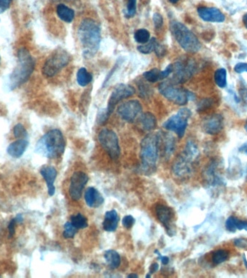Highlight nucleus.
Instances as JSON below:
<instances>
[{"label":"nucleus","instance_id":"nucleus-1","mask_svg":"<svg viewBox=\"0 0 247 278\" xmlns=\"http://www.w3.org/2000/svg\"><path fill=\"white\" fill-rule=\"evenodd\" d=\"M79 40L85 58H92L98 52L101 44V29L95 20L85 19L82 20L78 28Z\"/></svg>","mask_w":247,"mask_h":278},{"label":"nucleus","instance_id":"nucleus-2","mask_svg":"<svg viewBox=\"0 0 247 278\" xmlns=\"http://www.w3.org/2000/svg\"><path fill=\"white\" fill-rule=\"evenodd\" d=\"M66 141L59 130L53 129L45 134L36 146V152L49 159L62 156L65 149Z\"/></svg>","mask_w":247,"mask_h":278},{"label":"nucleus","instance_id":"nucleus-3","mask_svg":"<svg viewBox=\"0 0 247 278\" xmlns=\"http://www.w3.org/2000/svg\"><path fill=\"white\" fill-rule=\"evenodd\" d=\"M159 136L151 134L145 137L140 144L141 170L145 175L152 174L156 170L159 154Z\"/></svg>","mask_w":247,"mask_h":278},{"label":"nucleus","instance_id":"nucleus-4","mask_svg":"<svg viewBox=\"0 0 247 278\" xmlns=\"http://www.w3.org/2000/svg\"><path fill=\"white\" fill-rule=\"evenodd\" d=\"M19 62L10 76L12 89L19 87L26 82L34 72L35 61L28 50L22 48L18 53Z\"/></svg>","mask_w":247,"mask_h":278},{"label":"nucleus","instance_id":"nucleus-5","mask_svg":"<svg viewBox=\"0 0 247 278\" xmlns=\"http://www.w3.org/2000/svg\"><path fill=\"white\" fill-rule=\"evenodd\" d=\"M170 28L175 40L186 52L196 53L200 50L201 44L198 39L183 23L172 21Z\"/></svg>","mask_w":247,"mask_h":278},{"label":"nucleus","instance_id":"nucleus-6","mask_svg":"<svg viewBox=\"0 0 247 278\" xmlns=\"http://www.w3.org/2000/svg\"><path fill=\"white\" fill-rule=\"evenodd\" d=\"M71 59V55L67 51L62 48H58L45 61L42 68V73L46 78L55 77L70 63Z\"/></svg>","mask_w":247,"mask_h":278},{"label":"nucleus","instance_id":"nucleus-7","mask_svg":"<svg viewBox=\"0 0 247 278\" xmlns=\"http://www.w3.org/2000/svg\"><path fill=\"white\" fill-rule=\"evenodd\" d=\"M198 156V149L195 143L188 141L182 155L175 161L172 170L175 176L185 177L191 173V162Z\"/></svg>","mask_w":247,"mask_h":278},{"label":"nucleus","instance_id":"nucleus-8","mask_svg":"<svg viewBox=\"0 0 247 278\" xmlns=\"http://www.w3.org/2000/svg\"><path fill=\"white\" fill-rule=\"evenodd\" d=\"M158 90L165 98L178 105H185L189 100L194 99L193 93L176 87L171 82L164 81L160 83Z\"/></svg>","mask_w":247,"mask_h":278},{"label":"nucleus","instance_id":"nucleus-9","mask_svg":"<svg viewBox=\"0 0 247 278\" xmlns=\"http://www.w3.org/2000/svg\"><path fill=\"white\" fill-rule=\"evenodd\" d=\"M197 70L196 62L190 58H183L173 64L171 83L182 84L188 81Z\"/></svg>","mask_w":247,"mask_h":278},{"label":"nucleus","instance_id":"nucleus-10","mask_svg":"<svg viewBox=\"0 0 247 278\" xmlns=\"http://www.w3.org/2000/svg\"><path fill=\"white\" fill-rule=\"evenodd\" d=\"M191 116L190 109L182 108L174 116L170 117L164 122L163 127L168 131L176 134L179 139L183 138L188 125V120Z\"/></svg>","mask_w":247,"mask_h":278},{"label":"nucleus","instance_id":"nucleus-11","mask_svg":"<svg viewBox=\"0 0 247 278\" xmlns=\"http://www.w3.org/2000/svg\"><path fill=\"white\" fill-rule=\"evenodd\" d=\"M98 139L100 144L112 159L116 160L119 159L120 147L119 139L114 131L107 128L101 130L98 134Z\"/></svg>","mask_w":247,"mask_h":278},{"label":"nucleus","instance_id":"nucleus-12","mask_svg":"<svg viewBox=\"0 0 247 278\" xmlns=\"http://www.w3.org/2000/svg\"><path fill=\"white\" fill-rule=\"evenodd\" d=\"M155 213L158 220L166 229L167 234L169 236H174L176 229L174 224L175 213L173 209L164 204H158L155 207Z\"/></svg>","mask_w":247,"mask_h":278},{"label":"nucleus","instance_id":"nucleus-13","mask_svg":"<svg viewBox=\"0 0 247 278\" xmlns=\"http://www.w3.org/2000/svg\"><path fill=\"white\" fill-rule=\"evenodd\" d=\"M135 94V89L130 85L120 83L118 84L114 89L108 102L107 110L109 114L112 115L118 103L120 102L124 99L129 98Z\"/></svg>","mask_w":247,"mask_h":278},{"label":"nucleus","instance_id":"nucleus-14","mask_svg":"<svg viewBox=\"0 0 247 278\" xmlns=\"http://www.w3.org/2000/svg\"><path fill=\"white\" fill-rule=\"evenodd\" d=\"M88 180L89 177L83 172L78 171L73 173L70 179V188H69V194L73 201H78L80 199L84 187L87 184Z\"/></svg>","mask_w":247,"mask_h":278},{"label":"nucleus","instance_id":"nucleus-15","mask_svg":"<svg viewBox=\"0 0 247 278\" xmlns=\"http://www.w3.org/2000/svg\"><path fill=\"white\" fill-rule=\"evenodd\" d=\"M141 112V104L137 100H130L126 101L121 104L117 110L119 116L127 122H133Z\"/></svg>","mask_w":247,"mask_h":278},{"label":"nucleus","instance_id":"nucleus-16","mask_svg":"<svg viewBox=\"0 0 247 278\" xmlns=\"http://www.w3.org/2000/svg\"><path fill=\"white\" fill-rule=\"evenodd\" d=\"M197 13L202 20L210 23H223L225 20L224 13L216 7H200Z\"/></svg>","mask_w":247,"mask_h":278},{"label":"nucleus","instance_id":"nucleus-17","mask_svg":"<svg viewBox=\"0 0 247 278\" xmlns=\"http://www.w3.org/2000/svg\"><path fill=\"white\" fill-rule=\"evenodd\" d=\"M224 117L219 114L212 115L205 119L203 128L205 132L210 135H215L221 132L224 128Z\"/></svg>","mask_w":247,"mask_h":278},{"label":"nucleus","instance_id":"nucleus-18","mask_svg":"<svg viewBox=\"0 0 247 278\" xmlns=\"http://www.w3.org/2000/svg\"><path fill=\"white\" fill-rule=\"evenodd\" d=\"M40 173L47 185L48 194L50 197H53L56 191L55 186V180L57 176L56 168L53 166H43L40 170Z\"/></svg>","mask_w":247,"mask_h":278},{"label":"nucleus","instance_id":"nucleus-19","mask_svg":"<svg viewBox=\"0 0 247 278\" xmlns=\"http://www.w3.org/2000/svg\"><path fill=\"white\" fill-rule=\"evenodd\" d=\"M85 200L87 205L91 208H98L104 202L103 196L94 187H89L85 193Z\"/></svg>","mask_w":247,"mask_h":278},{"label":"nucleus","instance_id":"nucleus-20","mask_svg":"<svg viewBox=\"0 0 247 278\" xmlns=\"http://www.w3.org/2000/svg\"><path fill=\"white\" fill-rule=\"evenodd\" d=\"M158 136H159L160 151L162 149L164 156L169 158L174 152L175 145H176L175 139L173 136L164 133H158Z\"/></svg>","mask_w":247,"mask_h":278},{"label":"nucleus","instance_id":"nucleus-21","mask_svg":"<svg viewBox=\"0 0 247 278\" xmlns=\"http://www.w3.org/2000/svg\"><path fill=\"white\" fill-rule=\"evenodd\" d=\"M28 140L23 139H18L16 141L13 142L9 145L7 149V152L10 157L13 158H20L25 153L28 148Z\"/></svg>","mask_w":247,"mask_h":278},{"label":"nucleus","instance_id":"nucleus-22","mask_svg":"<svg viewBox=\"0 0 247 278\" xmlns=\"http://www.w3.org/2000/svg\"><path fill=\"white\" fill-rule=\"evenodd\" d=\"M119 217L114 209L108 211L105 214L104 220L103 222V228L104 231L114 232L116 231L119 224Z\"/></svg>","mask_w":247,"mask_h":278},{"label":"nucleus","instance_id":"nucleus-23","mask_svg":"<svg viewBox=\"0 0 247 278\" xmlns=\"http://www.w3.org/2000/svg\"><path fill=\"white\" fill-rule=\"evenodd\" d=\"M57 13L58 17L66 23H71L74 20V10L67 7L65 4H58L57 7Z\"/></svg>","mask_w":247,"mask_h":278},{"label":"nucleus","instance_id":"nucleus-24","mask_svg":"<svg viewBox=\"0 0 247 278\" xmlns=\"http://www.w3.org/2000/svg\"><path fill=\"white\" fill-rule=\"evenodd\" d=\"M104 258L106 264L112 270L118 268L121 264V257L119 254L113 249H109L104 253Z\"/></svg>","mask_w":247,"mask_h":278},{"label":"nucleus","instance_id":"nucleus-25","mask_svg":"<svg viewBox=\"0 0 247 278\" xmlns=\"http://www.w3.org/2000/svg\"><path fill=\"white\" fill-rule=\"evenodd\" d=\"M140 120L143 129L145 131H151L156 128V118L151 113H145L142 115Z\"/></svg>","mask_w":247,"mask_h":278},{"label":"nucleus","instance_id":"nucleus-26","mask_svg":"<svg viewBox=\"0 0 247 278\" xmlns=\"http://www.w3.org/2000/svg\"><path fill=\"white\" fill-rule=\"evenodd\" d=\"M93 76L85 68H81L77 73V81L81 86H88L92 81Z\"/></svg>","mask_w":247,"mask_h":278},{"label":"nucleus","instance_id":"nucleus-27","mask_svg":"<svg viewBox=\"0 0 247 278\" xmlns=\"http://www.w3.org/2000/svg\"><path fill=\"white\" fill-rule=\"evenodd\" d=\"M215 83L220 88H225L227 84V72L225 68H219L214 75Z\"/></svg>","mask_w":247,"mask_h":278},{"label":"nucleus","instance_id":"nucleus-28","mask_svg":"<svg viewBox=\"0 0 247 278\" xmlns=\"http://www.w3.org/2000/svg\"><path fill=\"white\" fill-rule=\"evenodd\" d=\"M72 224L78 229H84L88 226V219L82 214H76L70 218Z\"/></svg>","mask_w":247,"mask_h":278},{"label":"nucleus","instance_id":"nucleus-29","mask_svg":"<svg viewBox=\"0 0 247 278\" xmlns=\"http://www.w3.org/2000/svg\"><path fill=\"white\" fill-rule=\"evenodd\" d=\"M158 43L156 39H151L148 42L139 46L138 47H137V50H138L140 53L145 54V55L151 53V52L155 51V47H156Z\"/></svg>","mask_w":247,"mask_h":278},{"label":"nucleus","instance_id":"nucleus-30","mask_svg":"<svg viewBox=\"0 0 247 278\" xmlns=\"http://www.w3.org/2000/svg\"><path fill=\"white\" fill-rule=\"evenodd\" d=\"M134 39L139 44H144L151 40V34L148 30L142 28L134 33Z\"/></svg>","mask_w":247,"mask_h":278},{"label":"nucleus","instance_id":"nucleus-31","mask_svg":"<svg viewBox=\"0 0 247 278\" xmlns=\"http://www.w3.org/2000/svg\"><path fill=\"white\" fill-rule=\"evenodd\" d=\"M161 70H158V68H153V69L145 72L143 73V77L148 81L155 83L161 80Z\"/></svg>","mask_w":247,"mask_h":278},{"label":"nucleus","instance_id":"nucleus-32","mask_svg":"<svg viewBox=\"0 0 247 278\" xmlns=\"http://www.w3.org/2000/svg\"><path fill=\"white\" fill-rule=\"evenodd\" d=\"M228 257L229 254L227 251L220 249V250L216 251L212 255V262H213V264L218 265V264H221V263L227 261L228 258Z\"/></svg>","mask_w":247,"mask_h":278},{"label":"nucleus","instance_id":"nucleus-33","mask_svg":"<svg viewBox=\"0 0 247 278\" xmlns=\"http://www.w3.org/2000/svg\"><path fill=\"white\" fill-rule=\"evenodd\" d=\"M77 229L72 224L71 222H67L64 224L63 236L64 238H73L77 233Z\"/></svg>","mask_w":247,"mask_h":278},{"label":"nucleus","instance_id":"nucleus-34","mask_svg":"<svg viewBox=\"0 0 247 278\" xmlns=\"http://www.w3.org/2000/svg\"><path fill=\"white\" fill-rule=\"evenodd\" d=\"M13 134L18 139H23L28 137V132L21 123L17 124L13 128Z\"/></svg>","mask_w":247,"mask_h":278},{"label":"nucleus","instance_id":"nucleus-35","mask_svg":"<svg viewBox=\"0 0 247 278\" xmlns=\"http://www.w3.org/2000/svg\"><path fill=\"white\" fill-rule=\"evenodd\" d=\"M111 115L108 112L107 109H101L98 111V115H97L96 122L98 125H103L107 122L108 119Z\"/></svg>","mask_w":247,"mask_h":278},{"label":"nucleus","instance_id":"nucleus-36","mask_svg":"<svg viewBox=\"0 0 247 278\" xmlns=\"http://www.w3.org/2000/svg\"><path fill=\"white\" fill-rule=\"evenodd\" d=\"M136 14V0H127L125 16L127 18L134 17Z\"/></svg>","mask_w":247,"mask_h":278},{"label":"nucleus","instance_id":"nucleus-37","mask_svg":"<svg viewBox=\"0 0 247 278\" xmlns=\"http://www.w3.org/2000/svg\"><path fill=\"white\" fill-rule=\"evenodd\" d=\"M237 218L234 216H230L228 218L227 222H226V228L228 231L230 233H235L237 231L236 228V221H237Z\"/></svg>","mask_w":247,"mask_h":278},{"label":"nucleus","instance_id":"nucleus-38","mask_svg":"<svg viewBox=\"0 0 247 278\" xmlns=\"http://www.w3.org/2000/svg\"><path fill=\"white\" fill-rule=\"evenodd\" d=\"M134 222H135V219L131 215H127L122 219V225L127 229H130V228H133Z\"/></svg>","mask_w":247,"mask_h":278},{"label":"nucleus","instance_id":"nucleus-39","mask_svg":"<svg viewBox=\"0 0 247 278\" xmlns=\"http://www.w3.org/2000/svg\"><path fill=\"white\" fill-rule=\"evenodd\" d=\"M152 20H153L154 25L157 29H159L164 25V19L160 13H154L153 16H152Z\"/></svg>","mask_w":247,"mask_h":278},{"label":"nucleus","instance_id":"nucleus-40","mask_svg":"<svg viewBox=\"0 0 247 278\" xmlns=\"http://www.w3.org/2000/svg\"><path fill=\"white\" fill-rule=\"evenodd\" d=\"M173 73V64H169L164 70L161 72V80H164L169 77Z\"/></svg>","mask_w":247,"mask_h":278},{"label":"nucleus","instance_id":"nucleus-41","mask_svg":"<svg viewBox=\"0 0 247 278\" xmlns=\"http://www.w3.org/2000/svg\"><path fill=\"white\" fill-rule=\"evenodd\" d=\"M16 224H18V222L16 218L12 219L8 225L9 238H13L14 235L16 234Z\"/></svg>","mask_w":247,"mask_h":278},{"label":"nucleus","instance_id":"nucleus-42","mask_svg":"<svg viewBox=\"0 0 247 278\" xmlns=\"http://www.w3.org/2000/svg\"><path fill=\"white\" fill-rule=\"evenodd\" d=\"M212 104V100L206 99L200 101V104H198V109L197 110H198V111H203V110H206L207 108L210 107Z\"/></svg>","mask_w":247,"mask_h":278},{"label":"nucleus","instance_id":"nucleus-43","mask_svg":"<svg viewBox=\"0 0 247 278\" xmlns=\"http://www.w3.org/2000/svg\"><path fill=\"white\" fill-rule=\"evenodd\" d=\"M234 245L238 248L247 249V239L241 238L234 240Z\"/></svg>","mask_w":247,"mask_h":278},{"label":"nucleus","instance_id":"nucleus-44","mask_svg":"<svg viewBox=\"0 0 247 278\" xmlns=\"http://www.w3.org/2000/svg\"><path fill=\"white\" fill-rule=\"evenodd\" d=\"M154 52L156 54L158 58H162V57H164V55H166V49L164 46L161 45L159 43H158Z\"/></svg>","mask_w":247,"mask_h":278},{"label":"nucleus","instance_id":"nucleus-45","mask_svg":"<svg viewBox=\"0 0 247 278\" xmlns=\"http://www.w3.org/2000/svg\"><path fill=\"white\" fill-rule=\"evenodd\" d=\"M234 70L237 73H245V72L247 73V63L239 62V63L236 64L234 67Z\"/></svg>","mask_w":247,"mask_h":278},{"label":"nucleus","instance_id":"nucleus-46","mask_svg":"<svg viewBox=\"0 0 247 278\" xmlns=\"http://www.w3.org/2000/svg\"><path fill=\"white\" fill-rule=\"evenodd\" d=\"M13 0H0V13H3L10 7Z\"/></svg>","mask_w":247,"mask_h":278},{"label":"nucleus","instance_id":"nucleus-47","mask_svg":"<svg viewBox=\"0 0 247 278\" xmlns=\"http://www.w3.org/2000/svg\"><path fill=\"white\" fill-rule=\"evenodd\" d=\"M155 253L158 255V258L161 260V262H162V264H164V265H167V264H169V261H170V259H169V257H166V256L161 255V253H160L157 249L155 251Z\"/></svg>","mask_w":247,"mask_h":278},{"label":"nucleus","instance_id":"nucleus-48","mask_svg":"<svg viewBox=\"0 0 247 278\" xmlns=\"http://www.w3.org/2000/svg\"><path fill=\"white\" fill-rule=\"evenodd\" d=\"M159 269V264L158 263H153L152 265L150 267L149 274L152 275L156 273Z\"/></svg>","mask_w":247,"mask_h":278},{"label":"nucleus","instance_id":"nucleus-49","mask_svg":"<svg viewBox=\"0 0 247 278\" xmlns=\"http://www.w3.org/2000/svg\"><path fill=\"white\" fill-rule=\"evenodd\" d=\"M239 151L240 153L247 155V142H245L239 148Z\"/></svg>","mask_w":247,"mask_h":278},{"label":"nucleus","instance_id":"nucleus-50","mask_svg":"<svg viewBox=\"0 0 247 278\" xmlns=\"http://www.w3.org/2000/svg\"><path fill=\"white\" fill-rule=\"evenodd\" d=\"M241 95H242V98L245 100L246 102H247V90L246 89H243L241 90L240 92Z\"/></svg>","mask_w":247,"mask_h":278},{"label":"nucleus","instance_id":"nucleus-51","mask_svg":"<svg viewBox=\"0 0 247 278\" xmlns=\"http://www.w3.org/2000/svg\"><path fill=\"white\" fill-rule=\"evenodd\" d=\"M15 218H16V221H17L19 224L22 223L23 222V216L21 214H19Z\"/></svg>","mask_w":247,"mask_h":278},{"label":"nucleus","instance_id":"nucleus-52","mask_svg":"<svg viewBox=\"0 0 247 278\" xmlns=\"http://www.w3.org/2000/svg\"><path fill=\"white\" fill-rule=\"evenodd\" d=\"M243 23L247 29V13L243 16Z\"/></svg>","mask_w":247,"mask_h":278},{"label":"nucleus","instance_id":"nucleus-53","mask_svg":"<svg viewBox=\"0 0 247 278\" xmlns=\"http://www.w3.org/2000/svg\"><path fill=\"white\" fill-rule=\"evenodd\" d=\"M127 278H138V276L137 274H134V273H132V274L129 275Z\"/></svg>","mask_w":247,"mask_h":278},{"label":"nucleus","instance_id":"nucleus-54","mask_svg":"<svg viewBox=\"0 0 247 278\" xmlns=\"http://www.w3.org/2000/svg\"><path fill=\"white\" fill-rule=\"evenodd\" d=\"M169 1L171 2L172 4H176V3H177L178 1H179V0H169Z\"/></svg>","mask_w":247,"mask_h":278},{"label":"nucleus","instance_id":"nucleus-55","mask_svg":"<svg viewBox=\"0 0 247 278\" xmlns=\"http://www.w3.org/2000/svg\"><path fill=\"white\" fill-rule=\"evenodd\" d=\"M245 129L247 130V123L246 124V125H245Z\"/></svg>","mask_w":247,"mask_h":278},{"label":"nucleus","instance_id":"nucleus-56","mask_svg":"<svg viewBox=\"0 0 247 278\" xmlns=\"http://www.w3.org/2000/svg\"><path fill=\"white\" fill-rule=\"evenodd\" d=\"M52 1H59V0H52ZM67 1H70V0H67Z\"/></svg>","mask_w":247,"mask_h":278}]
</instances>
